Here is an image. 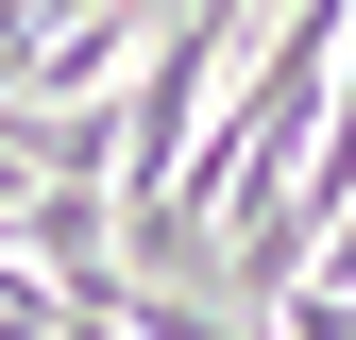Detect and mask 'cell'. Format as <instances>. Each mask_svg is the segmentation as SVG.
<instances>
[{
    "mask_svg": "<svg viewBox=\"0 0 356 340\" xmlns=\"http://www.w3.org/2000/svg\"><path fill=\"white\" fill-rule=\"evenodd\" d=\"M238 34H254V0H187L170 17V52L119 85V187H187V137H204V102H220V68H238Z\"/></svg>",
    "mask_w": 356,
    "mask_h": 340,
    "instance_id": "cell-1",
    "label": "cell"
}]
</instances>
